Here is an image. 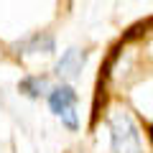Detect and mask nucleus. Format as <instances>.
<instances>
[{
	"instance_id": "2",
	"label": "nucleus",
	"mask_w": 153,
	"mask_h": 153,
	"mask_svg": "<svg viewBox=\"0 0 153 153\" xmlns=\"http://www.w3.org/2000/svg\"><path fill=\"white\" fill-rule=\"evenodd\" d=\"M87 61V51L84 49H66L61 54V59L56 61L54 66V74L59 79H76V76L82 74V66Z\"/></svg>"
},
{
	"instance_id": "6",
	"label": "nucleus",
	"mask_w": 153,
	"mask_h": 153,
	"mask_svg": "<svg viewBox=\"0 0 153 153\" xmlns=\"http://www.w3.org/2000/svg\"><path fill=\"white\" fill-rule=\"evenodd\" d=\"M61 117V125L66 128V130H76L79 128V117H76V110L71 107V110H66L64 115H59Z\"/></svg>"
},
{
	"instance_id": "3",
	"label": "nucleus",
	"mask_w": 153,
	"mask_h": 153,
	"mask_svg": "<svg viewBox=\"0 0 153 153\" xmlns=\"http://www.w3.org/2000/svg\"><path fill=\"white\" fill-rule=\"evenodd\" d=\"M13 49H16V54H54V36L46 31L33 33V36L18 41Z\"/></svg>"
},
{
	"instance_id": "5",
	"label": "nucleus",
	"mask_w": 153,
	"mask_h": 153,
	"mask_svg": "<svg viewBox=\"0 0 153 153\" xmlns=\"http://www.w3.org/2000/svg\"><path fill=\"white\" fill-rule=\"evenodd\" d=\"M18 89H21V94H26V97L38 100L46 92V79L44 76H23L21 82H18Z\"/></svg>"
},
{
	"instance_id": "1",
	"label": "nucleus",
	"mask_w": 153,
	"mask_h": 153,
	"mask_svg": "<svg viewBox=\"0 0 153 153\" xmlns=\"http://www.w3.org/2000/svg\"><path fill=\"white\" fill-rule=\"evenodd\" d=\"M107 130H110V148L112 153H143L140 130H138L133 115L123 107L110 110L107 115Z\"/></svg>"
},
{
	"instance_id": "4",
	"label": "nucleus",
	"mask_w": 153,
	"mask_h": 153,
	"mask_svg": "<svg viewBox=\"0 0 153 153\" xmlns=\"http://www.w3.org/2000/svg\"><path fill=\"white\" fill-rule=\"evenodd\" d=\"M76 92L74 87H69V84H59V87L49 89V107L54 115H64L66 110L76 107Z\"/></svg>"
}]
</instances>
